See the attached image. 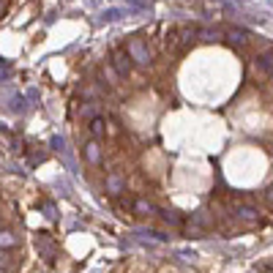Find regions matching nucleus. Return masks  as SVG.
<instances>
[{"label": "nucleus", "instance_id": "1", "mask_svg": "<svg viewBox=\"0 0 273 273\" xmlns=\"http://www.w3.org/2000/svg\"><path fill=\"white\" fill-rule=\"evenodd\" d=\"M126 52H129L131 63L142 66V68H148V66H150V49H148V44H145L142 38H131L129 47H126Z\"/></svg>", "mask_w": 273, "mask_h": 273}, {"label": "nucleus", "instance_id": "2", "mask_svg": "<svg viewBox=\"0 0 273 273\" xmlns=\"http://www.w3.org/2000/svg\"><path fill=\"white\" fill-rule=\"evenodd\" d=\"M254 68L260 74H265V77H271V74H273V49L257 55V58H254Z\"/></svg>", "mask_w": 273, "mask_h": 273}, {"label": "nucleus", "instance_id": "3", "mask_svg": "<svg viewBox=\"0 0 273 273\" xmlns=\"http://www.w3.org/2000/svg\"><path fill=\"white\" fill-rule=\"evenodd\" d=\"M112 66H115V71H118V77H129V74H131V58H129V52H115L112 55Z\"/></svg>", "mask_w": 273, "mask_h": 273}, {"label": "nucleus", "instance_id": "4", "mask_svg": "<svg viewBox=\"0 0 273 273\" xmlns=\"http://www.w3.org/2000/svg\"><path fill=\"white\" fill-rule=\"evenodd\" d=\"M85 159H88L90 164H99V161H101V148H99V139H90V142H85Z\"/></svg>", "mask_w": 273, "mask_h": 273}, {"label": "nucleus", "instance_id": "5", "mask_svg": "<svg viewBox=\"0 0 273 273\" xmlns=\"http://www.w3.org/2000/svg\"><path fill=\"white\" fill-rule=\"evenodd\" d=\"M104 131H107V120H104V115H96V118H90V134H93V139L104 136Z\"/></svg>", "mask_w": 273, "mask_h": 273}, {"label": "nucleus", "instance_id": "6", "mask_svg": "<svg viewBox=\"0 0 273 273\" xmlns=\"http://www.w3.org/2000/svg\"><path fill=\"white\" fill-rule=\"evenodd\" d=\"M227 38H230V44H238V47H243V44H249V33L246 30H240V28H232L230 33H227Z\"/></svg>", "mask_w": 273, "mask_h": 273}, {"label": "nucleus", "instance_id": "7", "mask_svg": "<svg viewBox=\"0 0 273 273\" xmlns=\"http://www.w3.org/2000/svg\"><path fill=\"white\" fill-rule=\"evenodd\" d=\"M17 243H19L17 232H11V230H0V249H14Z\"/></svg>", "mask_w": 273, "mask_h": 273}, {"label": "nucleus", "instance_id": "8", "mask_svg": "<svg viewBox=\"0 0 273 273\" xmlns=\"http://www.w3.org/2000/svg\"><path fill=\"white\" fill-rule=\"evenodd\" d=\"M123 178H120V175L118 172H112V175H109V178H107V191H109V194H120V191H123Z\"/></svg>", "mask_w": 273, "mask_h": 273}, {"label": "nucleus", "instance_id": "9", "mask_svg": "<svg viewBox=\"0 0 273 273\" xmlns=\"http://www.w3.org/2000/svg\"><path fill=\"white\" fill-rule=\"evenodd\" d=\"M134 210H136V213H145V216L159 213V208H156L153 202H148V200H136V202H134Z\"/></svg>", "mask_w": 273, "mask_h": 273}, {"label": "nucleus", "instance_id": "10", "mask_svg": "<svg viewBox=\"0 0 273 273\" xmlns=\"http://www.w3.org/2000/svg\"><path fill=\"white\" fill-rule=\"evenodd\" d=\"M197 36H200L202 41H216V38H221V30H216V28H200V30H197Z\"/></svg>", "mask_w": 273, "mask_h": 273}, {"label": "nucleus", "instance_id": "11", "mask_svg": "<svg viewBox=\"0 0 273 273\" xmlns=\"http://www.w3.org/2000/svg\"><path fill=\"white\" fill-rule=\"evenodd\" d=\"M235 216H240V219H257V216H260V210L251 208V205H238Z\"/></svg>", "mask_w": 273, "mask_h": 273}, {"label": "nucleus", "instance_id": "12", "mask_svg": "<svg viewBox=\"0 0 273 273\" xmlns=\"http://www.w3.org/2000/svg\"><path fill=\"white\" fill-rule=\"evenodd\" d=\"M79 115H82V118H96V104L93 101H90V104H82V107H79Z\"/></svg>", "mask_w": 273, "mask_h": 273}, {"label": "nucleus", "instance_id": "13", "mask_svg": "<svg viewBox=\"0 0 273 273\" xmlns=\"http://www.w3.org/2000/svg\"><path fill=\"white\" fill-rule=\"evenodd\" d=\"M159 213H161V216H164V219H167V221H172V224H180V221H183V219H180V216H178V213H175V210H159Z\"/></svg>", "mask_w": 273, "mask_h": 273}, {"label": "nucleus", "instance_id": "14", "mask_svg": "<svg viewBox=\"0 0 273 273\" xmlns=\"http://www.w3.org/2000/svg\"><path fill=\"white\" fill-rule=\"evenodd\" d=\"M11 260H14V257L8 254V249H0V268H8V265H11Z\"/></svg>", "mask_w": 273, "mask_h": 273}, {"label": "nucleus", "instance_id": "15", "mask_svg": "<svg viewBox=\"0 0 273 273\" xmlns=\"http://www.w3.org/2000/svg\"><path fill=\"white\" fill-rule=\"evenodd\" d=\"M101 19H107V22L120 19V8H109V11H104V14H101Z\"/></svg>", "mask_w": 273, "mask_h": 273}, {"label": "nucleus", "instance_id": "16", "mask_svg": "<svg viewBox=\"0 0 273 273\" xmlns=\"http://www.w3.org/2000/svg\"><path fill=\"white\" fill-rule=\"evenodd\" d=\"M44 210H47L49 219H55V208H52V202H44Z\"/></svg>", "mask_w": 273, "mask_h": 273}, {"label": "nucleus", "instance_id": "17", "mask_svg": "<svg viewBox=\"0 0 273 273\" xmlns=\"http://www.w3.org/2000/svg\"><path fill=\"white\" fill-rule=\"evenodd\" d=\"M52 148H55V150L63 148V139H60V136H52Z\"/></svg>", "mask_w": 273, "mask_h": 273}, {"label": "nucleus", "instance_id": "18", "mask_svg": "<svg viewBox=\"0 0 273 273\" xmlns=\"http://www.w3.org/2000/svg\"><path fill=\"white\" fill-rule=\"evenodd\" d=\"M6 11H8V3H6V0H0V17H3Z\"/></svg>", "mask_w": 273, "mask_h": 273}, {"label": "nucleus", "instance_id": "19", "mask_svg": "<svg viewBox=\"0 0 273 273\" xmlns=\"http://www.w3.org/2000/svg\"><path fill=\"white\" fill-rule=\"evenodd\" d=\"M265 200H268V202H271V205H273V186H271V189L265 191Z\"/></svg>", "mask_w": 273, "mask_h": 273}, {"label": "nucleus", "instance_id": "20", "mask_svg": "<svg viewBox=\"0 0 273 273\" xmlns=\"http://www.w3.org/2000/svg\"><path fill=\"white\" fill-rule=\"evenodd\" d=\"M271 77H273V74H271Z\"/></svg>", "mask_w": 273, "mask_h": 273}]
</instances>
